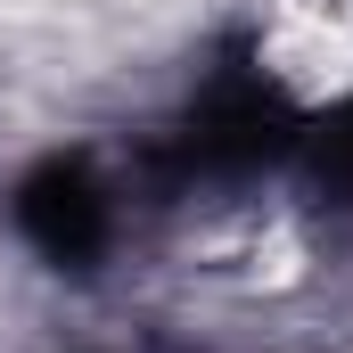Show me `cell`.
Masks as SVG:
<instances>
[{
	"instance_id": "obj_1",
	"label": "cell",
	"mask_w": 353,
	"mask_h": 353,
	"mask_svg": "<svg viewBox=\"0 0 353 353\" xmlns=\"http://www.w3.org/2000/svg\"><path fill=\"white\" fill-rule=\"evenodd\" d=\"M140 189L123 165L90 157V148H50L8 181V230L25 239L33 263H50L58 279H99L123 255L132 222H140Z\"/></svg>"
},
{
	"instance_id": "obj_2",
	"label": "cell",
	"mask_w": 353,
	"mask_h": 353,
	"mask_svg": "<svg viewBox=\"0 0 353 353\" xmlns=\"http://www.w3.org/2000/svg\"><path fill=\"white\" fill-rule=\"evenodd\" d=\"M288 181H304V197H312L321 222H345V230H353V83L337 90L329 107H312Z\"/></svg>"
}]
</instances>
